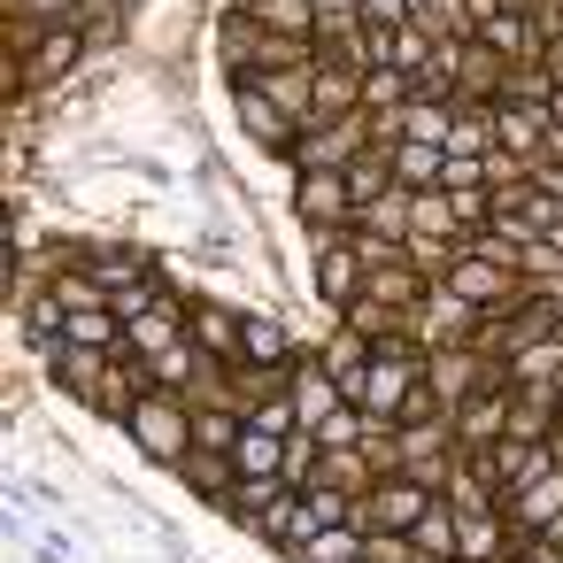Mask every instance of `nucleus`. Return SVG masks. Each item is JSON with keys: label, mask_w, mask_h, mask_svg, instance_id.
Here are the masks:
<instances>
[{"label": "nucleus", "mask_w": 563, "mask_h": 563, "mask_svg": "<svg viewBox=\"0 0 563 563\" xmlns=\"http://www.w3.org/2000/svg\"><path fill=\"white\" fill-rule=\"evenodd\" d=\"M232 463H240V478H286V440H271V432H240V448H232Z\"/></svg>", "instance_id": "nucleus-27"}, {"label": "nucleus", "mask_w": 563, "mask_h": 563, "mask_svg": "<svg viewBox=\"0 0 563 563\" xmlns=\"http://www.w3.org/2000/svg\"><path fill=\"white\" fill-rule=\"evenodd\" d=\"M178 478H186L194 494H209V501H224V494L240 486V463H232V455H217V448H194V455L178 463Z\"/></svg>", "instance_id": "nucleus-24"}, {"label": "nucleus", "mask_w": 563, "mask_h": 563, "mask_svg": "<svg viewBox=\"0 0 563 563\" xmlns=\"http://www.w3.org/2000/svg\"><path fill=\"white\" fill-rule=\"evenodd\" d=\"M494 178H486V155H448V170H440V194H486Z\"/></svg>", "instance_id": "nucleus-30"}, {"label": "nucleus", "mask_w": 563, "mask_h": 563, "mask_svg": "<svg viewBox=\"0 0 563 563\" xmlns=\"http://www.w3.org/2000/svg\"><path fill=\"white\" fill-rule=\"evenodd\" d=\"M548 117H555V132H563V86H555V101H548Z\"/></svg>", "instance_id": "nucleus-35"}, {"label": "nucleus", "mask_w": 563, "mask_h": 563, "mask_svg": "<svg viewBox=\"0 0 563 563\" xmlns=\"http://www.w3.org/2000/svg\"><path fill=\"white\" fill-rule=\"evenodd\" d=\"M371 147V117H347V124H309L301 147H294V170H355V155Z\"/></svg>", "instance_id": "nucleus-8"}, {"label": "nucleus", "mask_w": 563, "mask_h": 563, "mask_svg": "<svg viewBox=\"0 0 563 563\" xmlns=\"http://www.w3.org/2000/svg\"><path fill=\"white\" fill-rule=\"evenodd\" d=\"M424 294H432V278L409 263V247H394L386 263H371L363 301H378V309H394V317H417V309H424Z\"/></svg>", "instance_id": "nucleus-11"}, {"label": "nucleus", "mask_w": 563, "mask_h": 563, "mask_svg": "<svg viewBox=\"0 0 563 563\" xmlns=\"http://www.w3.org/2000/svg\"><path fill=\"white\" fill-rule=\"evenodd\" d=\"M247 424H255V432H271V440H294V432H301V409H294V394H271V401H255V409H247Z\"/></svg>", "instance_id": "nucleus-29"}, {"label": "nucleus", "mask_w": 563, "mask_h": 563, "mask_svg": "<svg viewBox=\"0 0 563 563\" xmlns=\"http://www.w3.org/2000/svg\"><path fill=\"white\" fill-rule=\"evenodd\" d=\"M540 63H548V78H555V86H563V32H555V40H548V47H540Z\"/></svg>", "instance_id": "nucleus-33"}, {"label": "nucleus", "mask_w": 563, "mask_h": 563, "mask_svg": "<svg viewBox=\"0 0 563 563\" xmlns=\"http://www.w3.org/2000/svg\"><path fill=\"white\" fill-rule=\"evenodd\" d=\"M186 332H194V347H201V355H217L224 371H240V363H247V317H240V309H224V301H194Z\"/></svg>", "instance_id": "nucleus-12"}, {"label": "nucleus", "mask_w": 563, "mask_h": 563, "mask_svg": "<svg viewBox=\"0 0 563 563\" xmlns=\"http://www.w3.org/2000/svg\"><path fill=\"white\" fill-rule=\"evenodd\" d=\"M432 501H440V494L417 486L409 471H378V486L355 501V525H363V532H417V517H424Z\"/></svg>", "instance_id": "nucleus-6"}, {"label": "nucleus", "mask_w": 563, "mask_h": 563, "mask_svg": "<svg viewBox=\"0 0 563 563\" xmlns=\"http://www.w3.org/2000/svg\"><path fill=\"white\" fill-rule=\"evenodd\" d=\"M548 140H555V117H548V109H532V101H494V147H501V155L540 163Z\"/></svg>", "instance_id": "nucleus-10"}, {"label": "nucleus", "mask_w": 563, "mask_h": 563, "mask_svg": "<svg viewBox=\"0 0 563 563\" xmlns=\"http://www.w3.org/2000/svg\"><path fill=\"white\" fill-rule=\"evenodd\" d=\"M247 363H263V371H294V332H286L278 317H255V309H247Z\"/></svg>", "instance_id": "nucleus-26"}, {"label": "nucleus", "mask_w": 563, "mask_h": 563, "mask_svg": "<svg viewBox=\"0 0 563 563\" xmlns=\"http://www.w3.org/2000/svg\"><path fill=\"white\" fill-rule=\"evenodd\" d=\"M448 440H455V455H486V448H501V440H509V378L463 394V401L448 409Z\"/></svg>", "instance_id": "nucleus-5"}, {"label": "nucleus", "mask_w": 563, "mask_h": 563, "mask_svg": "<svg viewBox=\"0 0 563 563\" xmlns=\"http://www.w3.org/2000/svg\"><path fill=\"white\" fill-rule=\"evenodd\" d=\"M347 517H355V501H347V494H332V486H301V494L271 517V532H263V540H271V548H286V555H301L317 532H332V525H347Z\"/></svg>", "instance_id": "nucleus-4"}, {"label": "nucleus", "mask_w": 563, "mask_h": 563, "mask_svg": "<svg viewBox=\"0 0 563 563\" xmlns=\"http://www.w3.org/2000/svg\"><path fill=\"white\" fill-rule=\"evenodd\" d=\"M286 501H294V486H286V478H240L217 509H224L232 525H247V532H271V517H278Z\"/></svg>", "instance_id": "nucleus-17"}, {"label": "nucleus", "mask_w": 563, "mask_h": 563, "mask_svg": "<svg viewBox=\"0 0 563 563\" xmlns=\"http://www.w3.org/2000/svg\"><path fill=\"white\" fill-rule=\"evenodd\" d=\"M347 117H363V70L340 63V55H324L317 63V117L309 124H347Z\"/></svg>", "instance_id": "nucleus-14"}, {"label": "nucleus", "mask_w": 563, "mask_h": 563, "mask_svg": "<svg viewBox=\"0 0 563 563\" xmlns=\"http://www.w3.org/2000/svg\"><path fill=\"white\" fill-rule=\"evenodd\" d=\"M501 371H509V386H555V371H563V332H548V340L517 347Z\"/></svg>", "instance_id": "nucleus-25"}, {"label": "nucleus", "mask_w": 563, "mask_h": 563, "mask_svg": "<svg viewBox=\"0 0 563 563\" xmlns=\"http://www.w3.org/2000/svg\"><path fill=\"white\" fill-rule=\"evenodd\" d=\"M294 409H301V432H317V424H332L340 409H347V394H340V378L324 371V363H294Z\"/></svg>", "instance_id": "nucleus-16"}, {"label": "nucleus", "mask_w": 563, "mask_h": 563, "mask_svg": "<svg viewBox=\"0 0 563 563\" xmlns=\"http://www.w3.org/2000/svg\"><path fill=\"white\" fill-rule=\"evenodd\" d=\"M294 209H301V224H309V232H355V194H347V170H301Z\"/></svg>", "instance_id": "nucleus-7"}, {"label": "nucleus", "mask_w": 563, "mask_h": 563, "mask_svg": "<svg viewBox=\"0 0 563 563\" xmlns=\"http://www.w3.org/2000/svg\"><path fill=\"white\" fill-rule=\"evenodd\" d=\"M240 124H247V140H255L263 155H294V147H301V140H294L301 124H286V109H278L255 78H240Z\"/></svg>", "instance_id": "nucleus-13"}, {"label": "nucleus", "mask_w": 563, "mask_h": 563, "mask_svg": "<svg viewBox=\"0 0 563 563\" xmlns=\"http://www.w3.org/2000/svg\"><path fill=\"white\" fill-rule=\"evenodd\" d=\"M555 448H563V432H555Z\"/></svg>", "instance_id": "nucleus-37"}, {"label": "nucleus", "mask_w": 563, "mask_h": 563, "mask_svg": "<svg viewBox=\"0 0 563 563\" xmlns=\"http://www.w3.org/2000/svg\"><path fill=\"white\" fill-rule=\"evenodd\" d=\"M501 563H540V540H517V548H509Z\"/></svg>", "instance_id": "nucleus-34"}, {"label": "nucleus", "mask_w": 563, "mask_h": 563, "mask_svg": "<svg viewBox=\"0 0 563 563\" xmlns=\"http://www.w3.org/2000/svg\"><path fill=\"white\" fill-rule=\"evenodd\" d=\"M509 509V525H517V540H548L555 525H563V463L540 478V486H525L517 501H501Z\"/></svg>", "instance_id": "nucleus-15"}, {"label": "nucleus", "mask_w": 563, "mask_h": 563, "mask_svg": "<svg viewBox=\"0 0 563 563\" xmlns=\"http://www.w3.org/2000/svg\"><path fill=\"white\" fill-rule=\"evenodd\" d=\"M78 55H86V32L70 24V32H40L32 47H24V86H55L63 70H78Z\"/></svg>", "instance_id": "nucleus-19"}, {"label": "nucleus", "mask_w": 563, "mask_h": 563, "mask_svg": "<svg viewBox=\"0 0 563 563\" xmlns=\"http://www.w3.org/2000/svg\"><path fill=\"white\" fill-rule=\"evenodd\" d=\"M124 432L140 440V455L147 463H186L194 455V401L186 394H163V386H147L140 401H132V417H124Z\"/></svg>", "instance_id": "nucleus-1"}, {"label": "nucleus", "mask_w": 563, "mask_h": 563, "mask_svg": "<svg viewBox=\"0 0 563 563\" xmlns=\"http://www.w3.org/2000/svg\"><path fill=\"white\" fill-rule=\"evenodd\" d=\"M478 332H486V309H471L448 278H432V294H424L409 340H417L424 355H448V347H478Z\"/></svg>", "instance_id": "nucleus-2"}, {"label": "nucleus", "mask_w": 563, "mask_h": 563, "mask_svg": "<svg viewBox=\"0 0 563 563\" xmlns=\"http://www.w3.org/2000/svg\"><path fill=\"white\" fill-rule=\"evenodd\" d=\"M247 16L263 32H286V40H317L324 47V16L309 9V0H247Z\"/></svg>", "instance_id": "nucleus-22"}, {"label": "nucleus", "mask_w": 563, "mask_h": 563, "mask_svg": "<svg viewBox=\"0 0 563 563\" xmlns=\"http://www.w3.org/2000/svg\"><path fill=\"white\" fill-rule=\"evenodd\" d=\"M409 201H417L409 186L378 194V201H371V209L355 217V232H363V240H378V247H409Z\"/></svg>", "instance_id": "nucleus-21"}, {"label": "nucleus", "mask_w": 563, "mask_h": 563, "mask_svg": "<svg viewBox=\"0 0 563 563\" xmlns=\"http://www.w3.org/2000/svg\"><path fill=\"white\" fill-rule=\"evenodd\" d=\"M555 432H563L555 386H509V440H555Z\"/></svg>", "instance_id": "nucleus-18"}, {"label": "nucleus", "mask_w": 563, "mask_h": 563, "mask_svg": "<svg viewBox=\"0 0 563 563\" xmlns=\"http://www.w3.org/2000/svg\"><path fill=\"white\" fill-rule=\"evenodd\" d=\"M440 170H448V147H424V140H401V147H394V186L432 194V186H440Z\"/></svg>", "instance_id": "nucleus-23"}, {"label": "nucleus", "mask_w": 563, "mask_h": 563, "mask_svg": "<svg viewBox=\"0 0 563 563\" xmlns=\"http://www.w3.org/2000/svg\"><path fill=\"white\" fill-rule=\"evenodd\" d=\"M355 16H363L371 32H394V24H409L417 9H409V0H355Z\"/></svg>", "instance_id": "nucleus-31"}, {"label": "nucleus", "mask_w": 563, "mask_h": 563, "mask_svg": "<svg viewBox=\"0 0 563 563\" xmlns=\"http://www.w3.org/2000/svg\"><path fill=\"white\" fill-rule=\"evenodd\" d=\"M309 278H317V294L347 317V309L363 301V286H371V255H363V240H355V232H317V263H309Z\"/></svg>", "instance_id": "nucleus-3"}, {"label": "nucleus", "mask_w": 563, "mask_h": 563, "mask_svg": "<svg viewBox=\"0 0 563 563\" xmlns=\"http://www.w3.org/2000/svg\"><path fill=\"white\" fill-rule=\"evenodd\" d=\"M363 548H371V532H363V525L347 517V525H332V532H317V540H309V548H301L294 563H363Z\"/></svg>", "instance_id": "nucleus-28"}, {"label": "nucleus", "mask_w": 563, "mask_h": 563, "mask_svg": "<svg viewBox=\"0 0 563 563\" xmlns=\"http://www.w3.org/2000/svg\"><path fill=\"white\" fill-rule=\"evenodd\" d=\"M317 486H332V494L363 501V494L378 486V463H371L363 448H324V455H317Z\"/></svg>", "instance_id": "nucleus-20"}, {"label": "nucleus", "mask_w": 563, "mask_h": 563, "mask_svg": "<svg viewBox=\"0 0 563 563\" xmlns=\"http://www.w3.org/2000/svg\"><path fill=\"white\" fill-rule=\"evenodd\" d=\"M309 9L324 16V32H347V24H363V16H355V0H309Z\"/></svg>", "instance_id": "nucleus-32"}, {"label": "nucleus", "mask_w": 563, "mask_h": 563, "mask_svg": "<svg viewBox=\"0 0 563 563\" xmlns=\"http://www.w3.org/2000/svg\"><path fill=\"white\" fill-rule=\"evenodd\" d=\"M555 401H563V371H555Z\"/></svg>", "instance_id": "nucleus-36"}, {"label": "nucleus", "mask_w": 563, "mask_h": 563, "mask_svg": "<svg viewBox=\"0 0 563 563\" xmlns=\"http://www.w3.org/2000/svg\"><path fill=\"white\" fill-rule=\"evenodd\" d=\"M186 317H194V309H186V301H178V294L163 286V294H155V301H147L140 317H124V355L155 363L163 347H178V340H186Z\"/></svg>", "instance_id": "nucleus-9"}]
</instances>
